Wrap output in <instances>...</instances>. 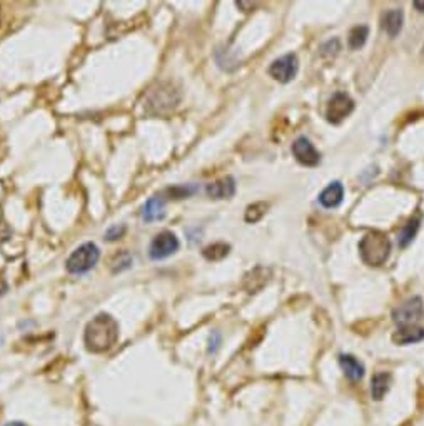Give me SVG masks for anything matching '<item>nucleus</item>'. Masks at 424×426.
<instances>
[{
  "instance_id": "obj_20",
  "label": "nucleus",
  "mask_w": 424,
  "mask_h": 426,
  "mask_svg": "<svg viewBox=\"0 0 424 426\" xmlns=\"http://www.w3.org/2000/svg\"><path fill=\"white\" fill-rule=\"evenodd\" d=\"M231 251V246L225 245V242H214V245L204 247L203 256L208 261H221Z\"/></svg>"
},
{
  "instance_id": "obj_12",
  "label": "nucleus",
  "mask_w": 424,
  "mask_h": 426,
  "mask_svg": "<svg viewBox=\"0 0 424 426\" xmlns=\"http://www.w3.org/2000/svg\"><path fill=\"white\" fill-rule=\"evenodd\" d=\"M140 216H142L144 222H156V221H160V219H164L165 199L163 196H154L149 199V201L142 206Z\"/></svg>"
},
{
  "instance_id": "obj_24",
  "label": "nucleus",
  "mask_w": 424,
  "mask_h": 426,
  "mask_svg": "<svg viewBox=\"0 0 424 426\" xmlns=\"http://www.w3.org/2000/svg\"><path fill=\"white\" fill-rule=\"evenodd\" d=\"M127 233V227L124 224H114L111 226L109 229L106 231V236H104V239L109 242H114V241H119V239L124 238V234Z\"/></svg>"
},
{
  "instance_id": "obj_7",
  "label": "nucleus",
  "mask_w": 424,
  "mask_h": 426,
  "mask_svg": "<svg viewBox=\"0 0 424 426\" xmlns=\"http://www.w3.org/2000/svg\"><path fill=\"white\" fill-rule=\"evenodd\" d=\"M297 57L296 54H286L281 59L274 60L269 67V76L273 79L279 80L282 84H288L297 74Z\"/></svg>"
},
{
  "instance_id": "obj_22",
  "label": "nucleus",
  "mask_w": 424,
  "mask_h": 426,
  "mask_svg": "<svg viewBox=\"0 0 424 426\" xmlns=\"http://www.w3.org/2000/svg\"><path fill=\"white\" fill-rule=\"evenodd\" d=\"M367 35H369V28L366 26H356L351 28L349 32V37H347V42H349L351 48H361L366 44Z\"/></svg>"
},
{
  "instance_id": "obj_4",
  "label": "nucleus",
  "mask_w": 424,
  "mask_h": 426,
  "mask_svg": "<svg viewBox=\"0 0 424 426\" xmlns=\"http://www.w3.org/2000/svg\"><path fill=\"white\" fill-rule=\"evenodd\" d=\"M100 259V249L94 242H84L66 261V269L71 274H86Z\"/></svg>"
},
{
  "instance_id": "obj_15",
  "label": "nucleus",
  "mask_w": 424,
  "mask_h": 426,
  "mask_svg": "<svg viewBox=\"0 0 424 426\" xmlns=\"http://www.w3.org/2000/svg\"><path fill=\"white\" fill-rule=\"evenodd\" d=\"M403 20H405V14L401 9H391L382 15V28L389 37H396L401 32Z\"/></svg>"
},
{
  "instance_id": "obj_18",
  "label": "nucleus",
  "mask_w": 424,
  "mask_h": 426,
  "mask_svg": "<svg viewBox=\"0 0 424 426\" xmlns=\"http://www.w3.org/2000/svg\"><path fill=\"white\" fill-rule=\"evenodd\" d=\"M132 265H134V258H132V254L126 249L116 253L111 258V261H109V267H111L112 274L124 273V271L131 269Z\"/></svg>"
},
{
  "instance_id": "obj_17",
  "label": "nucleus",
  "mask_w": 424,
  "mask_h": 426,
  "mask_svg": "<svg viewBox=\"0 0 424 426\" xmlns=\"http://www.w3.org/2000/svg\"><path fill=\"white\" fill-rule=\"evenodd\" d=\"M391 384V375L389 373H376L371 380V395L373 400L381 401L387 391H389Z\"/></svg>"
},
{
  "instance_id": "obj_6",
  "label": "nucleus",
  "mask_w": 424,
  "mask_h": 426,
  "mask_svg": "<svg viewBox=\"0 0 424 426\" xmlns=\"http://www.w3.org/2000/svg\"><path fill=\"white\" fill-rule=\"evenodd\" d=\"M424 318V303L419 296L407 299L401 306H398L393 311V321L399 326H409L416 324Z\"/></svg>"
},
{
  "instance_id": "obj_25",
  "label": "nucleus",
  "mask_w": 424,
  "mask_h": 426,
  "mask_svg": "<svg viewBox=\"0 0 424 426\" xmlns=\"http://www.w3.org/2000/svg\"><path fill=\"white\" fill-rule=\"evenodd\" d=\"M219 344H221V335L217 331H214L211 338H209V353L214 355V353L219 350Z\"/></svg>"
},
{
  "instance_id": "obj_5",
  "label": "nucleus",
  "mask_w": 424,
  "mask_h": 426,
  "mask_svg": "<svg viewBox=\"0 0 424 426\" xmlns=\"http://www.w3.org/2000/svg\"><path fill=\"white\" fill-rule=\"evenodd\" d=\"M179 239L172 231H163V233L156 234L154 239L151 241L149 246V258L152 261H163V259L169 258L179 249Z\"/></svg>"
},
{
  "instance_id": "obj_8",
  "label": "nucleus",
  "mask_w": 424,
  "mask_h": 426,
  "mask_svg": "<svg viewBox=\"0 0 424 426\" xmlns=\"http://www.w3.org/2000/svg\"><path fill=\"white\" fill-rule=\"evenodd\" d=\"M354 109V100L344 92H338L333 96V99L329 100L328 109H326V117H328L329 123L339 124L353 112Z\"/></svg>"
},
{
  "instance_id": "obj_21",
  "label": "nucleus",
  "mask_w": 424,
  "mask_h": 426,
  "mask_svg": "<svg viewBox=\"0 0 424 426\" xmlns=\"http://www.w3.org/2000/svg\"><path fill=\"white\" fill-rule=\"evenodd\" d=\"M199 190L196 184H179V186H172V188L164 190V196L171 197V199H185L191 197L194 194Z\"/></svg>"
},
{
  "instance_id": "obj_1",
  "label": "nucleus",
  "mask_w": 424,
  "mask_h": 426,
  "mask_svg": "<svg viewBox=\"0 0 424 426\" xmlns=\"http://www.w3.org/2000/svg\"><path fill=\"white\" fill-rule=\"evenodd\" d=\"M117 339H119V323L116 321L114 316L107 312H100L92 318L84 331V344L87 351L95 355L112 350Z\"/></svg>"
},
{
  "instance_id": "obj_28",
  "label": "nucleus",
  "mask_w": 424,
  "mask_h": 426,
  "mask_svg": "<svg viewBox=\"0 0 424 426\" xmlns=\"http://www.w3.org/2000/svg\"><path fill=\"white\" fill-rule=\"evenodd\" d=\"M6 426H26V425L20 423V421H12V423H7Z\"/></svg>"
},
{
  "instance_id": "obj_19",
  "label": "nucleus",
  "mask_w": 424,
  "mask_h": 426,
  "mask_svg": "<svg viewBox=\"0 0 424 426\" xmlns=\"http://www.w3.org/2000/svg\"><path fill=\"white\" fill-rule=\"evenodd\" d=\"M419 222H421V218H419V216L411 218L409 221L406 222L405 227H403V231L399 233V238H398L399 247H407L411 245V242H413L416 233H418V229H419Z\"/></svg>"
},
{
  "instance_id": "obj_14",
  "label": "nucleus",
  "mask_w": 424,
  "mask_h": 426,
  "mask_svg": "<svg viewBox=\"0 0 424 426\" xmlns=\"http://www.w3.org/2000/svg\"><path fill=\"white\" fill-rule=\"evenodd\" d=\"M339 364H341L342 371L351 381H358L365 376V366L359 360L351 355H341L339 356Z\"/></svg>"
},
{
  "instance_id": "obj_2",
  "label": "nucleus",
  "mask_w": 424,
  "mask_h": 426,
  "mask_svg": "<svg viewBox=\"0 0 424 426\" xmlns=\"http://www.w3.org/2000/svg\"><path fill=\"white\" fill-rule=\"evenodd\" d=\"M181 103V91L172 82H159L147 92L144 100L145 112L151 116H165Z\"/></svg>"
},
{
  "instance_id": "obj_10",
  "label": "nucleus",
  "mask_w": 424,
  "mask_h": 426,
  "mask_svg": "<svg viewBox=\"0 0 424 426\" xmlns=\"http://www.w3.org/2000/svg\"><path fill=\"white\" fill-rule=\"evenodd\" d=\"M205 193L211 199H229L236 194V181L231 176H225L208 184Z\"/></svg>"
},
{
  "instance_id": "obj_26",
  "label": "nucleus",
  "mask_w": 424,
  "mask_h": 426,
  "mask_svg": "<svg viewBox=\"0 0 424 426\" xmlns=\"http://www.w3.org/2000/svg\"><path fill=\"white\" fill-rule=\"evenodd\" d=\"M7 291H9V284H7L2 278H0V298H2V296H6Z\"/></svg>"
},
{
  "instance_id": "obj_29",
  "label": "nucleus",
  "mask_w": 424,
  "mask_h": 426,
  "mask_svg": "<svg viewBox=\"0 0 424 426\" xmlns=\"http://www.w3.org/2000/svg\"><path fill=\"white\" fill-rule=\"evenodd\" d=\"M423 54H424V46H423Z\"/></svg>"
},
{
  "instance_id": "obj_3",
  "label": "nucleus",
  "mask_w": 424,
  "mask_h": 426,
  "mask_svg": "<svg viewBox=\"0 0 424 426\" xmlns=\"http://www.w3.org/2000/svg\"><path fill=\"white\" fill-rule=\"evenodd\" d=\"M362 261L369 266H382L391 253V241L381 231H371L359 242Z\"/></svg>"
},
{
  "instance_id": "obj_23",
  "label": "nucleus",
  "mask_w": 424,
  "mask_h": 426,
  "mask_svg": "<svg viewBox=\"0 0 424 426\" xmlns=\"http://www.w3.org/2000/svg\"><path fill=\"white\" fill-rule=\"evenodd\" d=\"M269 204H266V202H254V204L248 206V209H246V214H244V219L248 222H257L261 221L262 216L266 214V211H268Z\"/></svg>"
},
{
  "instance_id": "obj_9",
  "label": "nucleus",
  "mask_w": 424,
  "mask_h": 426,
  "mask_svg": "<svg viewBox=\"0 0 424 426\" xmlns=\"http://www.w3.org/2000/svg\"><path fill=\"white\" fill-rule=\"evenodd\" d=\"M293 154L296 157L297 162H301L302 166H308V168H314L321 161V154L316 151L308 137H297L293 144Z\"/></svg>"
},
{
  "instance_id": "obj_27",
  "label": "nucleus",
  "mask_w": 424,
  "mask_h": 426,
  "mask_svg": "<svg viewBox=\"0 0 424 426\" xmlns=\"http://www.w3.org/2000/svg\"><path fill=\"white\" fill-rule=\"evenodd\" d=\"M413 6L418 9L419 12H424V0H414Z\"/></svg>"
},
{
  "instance_id": "obj_13",
  "label": "nucleus",
  "mask_w": 424,
  "mask_h": 426,
  "mask_svg": "<svg viewBox=\"0 0 424 426\" xmlns=\"http://www.w3.org/2000/svg\"><path fill=\"white\" fill-rule=\"evenodd\" d=\"M424 339V328L416 326V324H409V326H401L393 335V341L396 344H413L419 343Z\"/></svg>"
},
{
  "instance_id": "obj_16",
  "label": "nucleus",
  "mask_w": 424,
  "mask_h": 426,
  "mask_svg": "<svg viewBox=\"0 0 424 426\" xmlns=\"http://www.w3.org/2000/svg\"><path fill=\"white\" fill-rule=\"evenodd\" d=\"M268 281H269V271L264 269V267H256V269L246 276L244 287L249 291V293H257V291H259Z\"/></svg>"
},
{
  "instance_id": "obj_11",
  "label": "nucleus",
  "mask_w": 424,
  "mask_h": 426,
  "mask_svg": "<svg viewBox=\"0 0 424 426\" xmlns=\"http://www.w3.org/2000/svg\"><path fill=\"white\" fill-rule=\"evenodd\" d=\"M342 197H344V188L339 181L331 182V184L319 194V202H321L322 208L326 209H333L338 208L339 204L342 202Z\"/></svg>"
}]
</instances>
